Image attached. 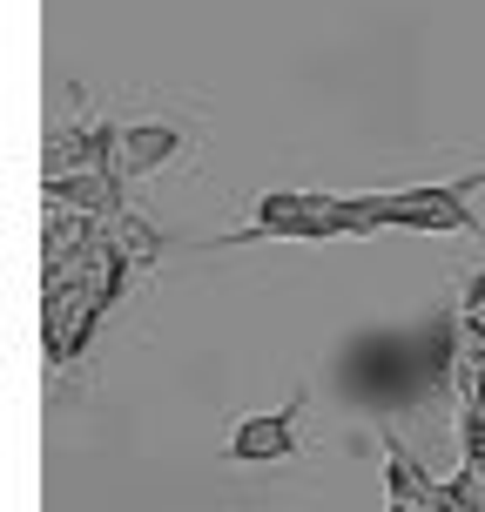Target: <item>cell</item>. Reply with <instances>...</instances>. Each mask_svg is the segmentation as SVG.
Segmentation results:
<instances>
[{
    "mask_svg": "<svg viewBox=\"0 0 485 512\" xmlns=\"http://www.w3.org/2000/svg\"><path fill=\"white\" fill-rule=\"evenodd\" d=\"M122 283V250L108 243H81V256H68V243H48V277H41V324H48V351L75 358L81 337L95 331L102 304Z\"/></svg>",
    "mask_w": 485,
    "mask_h": 512,
    "instance_id": "6da1fadb",
    "label": "cell"
},
{
    "mask_svg": "<svg viewBox=\"0 0 485 512\" xmlns=\"http://www.w3.org/2000/svg\"><path fill=\"white\" fill-rule=\"evenodd\" d=\"M459 425H465V459L485 465V277L465 290V337H459Z\"/></svg>",
    "mask_w": 485,
    "mask_h": 512,
    "instance_id": "3957f363",
    "label": "cell"
},
{
    "mask_svg": "<svg viewBox=\"0 0 485 512\" xmlns=\"http://www.w3.org/2000/svg\"><path fill=\"white\" fill-rule=\"evenodd\" d=\"M479 169L445 189H398V196H337V230L371 236V230H472L465 189H479Z\"/></svg>",
    "mask_w": 485,
    "mask_h": 512,
    "instance_id": "7a4b0ae2",
    "label": "cell"
},
{
    "mask_svg": "<svg viewBox=\"0 0 485 512\" xmlns=\"http://www.w3.org/2000/svg\"><path fill=\"white\" fill-rule=\"evenodd\" d=\"M176 149H182V135L169 122H135V128L115 135V169H122V176H155Z\"/></svg>",
    "mask_w": 485,
    "mask_h": 512,
    "instance_id": "8992f818",
    "label": "cell"
},
{
    "mask_svg": "<svg viewBox=\"0 0 485 512\" xmlns=\"http://www.w3.org/2000/svg\"><path fill=\"white\" fill-rule=\"evenodd\" d=\"M297 418H304V391L290 398L283 411H270V418H243V425H230V452L236 465H263V459H290L297 452Z\"/></svg>",
    "mask_w": 485,
    "mask_h": 512,
    "instance_id": "5b68a950",
    "label": "cell"
},
{
    "mask_svg": "<svg viewBox=\"0 0 485 512\" xmlns=\"http://www.w3.org/2000/svg\"><path fill=\"white\" fill-rule=\"evenodd\" d=\"M263 236H304V243H324V236H344L337 230V196H297V189H270L256 216L243 230H230L223 243H263Z\"/></svg>",
    "mask_w": 485,
    "mask_h": 512,
    "instance_id": "277c9868",
    "label": "cell"
}]
</instances>
